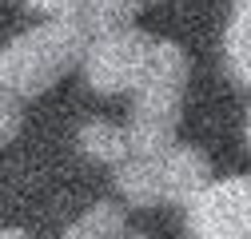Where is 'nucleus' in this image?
I'll return each instance as SVG.
<instances>
[{
  "instance_id": "obj_1",
  "label": "nucleus",
  "mask_w": 251,
  "mask_h": 239,
  "mask_svg": "<svg viewBox=\"0 0 251 239\" xmlns=\"http://www.w3.org/2000/svg\"><path fill=\"white\" fill-rule=\"evenodd\" d=\"M187 52L176 40H155L148 68L136 84V104L128 116V143L132 156H160L176 143L179 112H183V88H187Z\"/></svg>"
},
{
  "instance_id": "obj_2",
  "label": "nucleus",
  "mask_w": 251,
  "mask_h": 239,
  "mask_svg": "<svg viewBox=\"0 0 251 239\" xmlns=\"http://www.w3.org/2000/svg\"><path fill=\"white\" fill-rule=\"evenodd\" d=\"M84 48L88 32L80 20H44L0 48V88L16 100L40 96L76 60H84Z\"/></svg>"
},
{
  "instance_id": "obj_3",
  "label": "nucleus",
  "mask_w": 251,
  "mask_h": 239,
  "mask_svg": "<svg viewBox=\"0 0 251 239\" xmlns=\"http://www.w3.org/2000/svg\"><path fill=\"white\" fill-rule=\"evenodd\" d=\"M151 44L155 40L140 28H116V32H100L96 40H88L84 76L92 84V92H100V96L136 92V84L148 68Z\"/></svg>"
},
{
  "instance_id": "obj_4",
  "label": "nucleus",
  "mask_w": 251,
  "mask_h": 239,
  "mask_svg": "<svg viewBox=\"0 0 251 239\" xmlns=\"http://www.w3.org/2000/svg\"><path fill=\"white\" fill-rule=\"evenodd\" d=\"M183 207L192 239H251V175L211 179Z\"/></svg>"
},
{
  "instance_id": "obj_5",
  "label": "nucleus",
  "mask_w": 251,
  "mask_h": 239,
  "mask_svg": "<svg viewBox=\"0 0 251 239\" xmlns=\"http://www.w3.org/2000/svg\"><path fill=\"white\" fill-rule=\"evenodd\" d=\"M155 167H160V191L168 203H192L207 184H211V164L203 152L187 143H172L155 156Z\"/></svg>"
},
{
  "instance_id": "obj_6",
  "label": "nucleus",
  "mask_w": 251,
  "mask_h": 239,
  "mask_svg": "<svg viewBox=\"0 0 251 239\" xmlns=\"http://www.w3.org/2000/svg\"><path fill=\"white\" fill-rule=\"evenodd\" d=\"M116 188L132 207H155L164 203L160 191V167L155 156H128L124 164H116Z\"/></svg>"
},
{
  "instance_id": "obj_7",
  "label": "nucleus",
  "mask_w": 251,
  "mask_h": 239,
  "mask_svg": "<svg viewBox=\"0 0 251 239\" xmlns=\"http://www.w3.org/2000/svg\"><path fill=\"white\" fill-rule=\"evenodd\" d=\"M76 143L84 147V156L100 160V164H124L132 156V143H128V132L120 124H108V120H88L80 128Z\"/></svg>"
},
{
  "instance_id": "obj_8",
  "label": "nucleus",
  "mask_w": 251,
  "mask_h": 239,
  "mask_svg": "<svg viewBox=\"0 0 251 239\" xmlns=\"http://www.w3.org/2000/svg\"><path fill=\"white\" fill-rule=\"evenodd\" d=\"M224 52H227L231 76H235L243 88H251V0H235L231 20H227Z\"/></svg>"
},
{
  "instance_id": "obj_9",
  "label": "nucleus",
  "mask_w": 251,
  "mask_h": 239,
  "mask_svg": "<svg viewBox=\"0 0 251 239\" xmlns=\"http://www.w3.org/2000/svg\"><path fill=\"white\" fill-rule=\"evenodd\" d=\"M140 8V0H84L76 20L84 24V32H116V28H132V16Z\"/></svg>"
},
{
  "instance_id": "obj_10",
  "label": "nucleus",
  "mask_w": 251,
  "mask_h": 239,
  "mask_svg": "<svg viewBox=\"0 0 251 239\" xmlns=\"http://www.w3.org/2000/svg\"><path fill=\"white\" fill-rule=\"evenodd\" d=\"M124 227H128L124 207L96 203V207H88V212L64 231V239H124Z\"/></svg>"
},
{
  "instance_id": "obj_11",
  "label": "nucleus",
  "mask_w": 251,
  "mask_h": 239,
  "mask_svg": "<svg viewBox=\"0 0 251 239\" xmlns=\"http://www.w3.org/2000/svg\"><path fill=\"white\" fill-rule=\"evenodd\" d=\"M20 120H24L20 100H16L12 92H4V88H0V147H4V143L20 132Z\"/></svg>"
},
{
  "instance_id": "obj_12",
  "label": "nucleus",
  "mask_w": 251,
  "mask_h": 239,
  "mask_svg": "<svg viewBox=\"0 0 251 239\" xmlns=\"http://www.w3.org/2000/svg\"><path fill=\"white\" fill-rule=\"evenodd\" d=\"M24 4L40 16H48V20H76L84 0H24Z\"/></svg>"
},
{
  "instance_id": "obj_13",
  "label": "nucleus",
  "mask_w": 251,
  "mask_h": 239,
  "mask_svg": "<svg viewBox=\"0 0 251 239\" xmlns=\"http://www.w3.org/2000/svg\"><path fill=\"white\" fill-rule=\"evenodd\" d=\"M0 239H28L20 227H4V231H0Z\"/></svg>"
},
{
  "instance_id": "obj_14",
  "label": "nucleus",
  "mask_w": 251,
  "mask_h": 239,
  "mask_svg": "<svg viewBox=\"0 0 251 239\" xmlns=\"http://www.w3.org/2000/svg\"><path fill=\"white\" fill-rule=\"evenodd\" d=\"M247 143H251V116H247Z\"/></svg>"
},
{
  "instance_id": "obj_15",
  "label": "nucleus",
  "mask_w": 251,
  "mask_h": 239,
  "mask_svg": "<svg viewBox=\"0 0 251 239\" xmlns=\"http://www.w3.org/2000/svg\"><path fill=\"white\" fill-rule=\"evenodd\" d=\"M124 239H128V235H124ZM136 239H144V235H136Z\"/></svg>"
}]
</instances>
